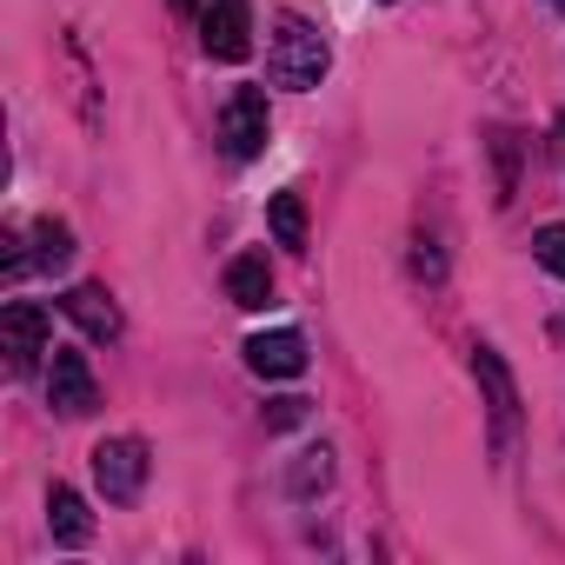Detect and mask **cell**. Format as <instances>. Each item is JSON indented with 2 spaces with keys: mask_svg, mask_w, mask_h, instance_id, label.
Masks as SVG:
<instances>
[{
  "mask_svg": "<svg viewBox=\"0 0 565 565\" xmlns=\"http://www.w3.org/2000/svg\"><path fill=\"white\" fill-rule=\"evenodd\" d=\"M47 525H54V539H61V545H87V539H94L87 499H81L74 486H54V492H47Z\"/></svg>",
  "mask_w": 565,
  "mask_h": 565,
  "instance_id": "cell-11",
  "label": "cell"
},
{
  "mask_svg": "<svg viewBox=\"0 0 565 565\" xmlns=\"http://www.w3.org/2000/svg\"><path fill=\"white\" fill-rule=\"evenodd\" d=\"M67 259H74V226H67V220H41V226H34V266L61 273Z\"/></svg>",
  "mask_w": 565,
  "mask_h": 565,
  "instance_id": "cell-13",
  "label": "cell"
},
{
  "mask_svg": "<svg viewBox=\"0 0 565 565\" xmlns=\"http://www.w3.org/2000/svg\"><path fill=\"white\" fill-rule=\"evenodd\" d=\"M61 313H67L87 340H120V307H114L107 287H74V294L61 300Z\"/></svg>",
  "mask_w": 565,
  "mask_h": 565,
  "instance_id": "cell-9",
  "label": "cell"
},
{
  "mask_svg": "<svg viewBox=\"0 0 565 565\" xmlns=\"http://www.w3.org/2000/svg\"><path fill=\"white\" fill-rule=\"evenodd\" d=\"M0 353H8V373H34V360L47 353V313L34 300H14L0 313Z\"/></svg>",
  "mask_w": 565,
  "mask_h": 565,
  "instance_id": "cell-5",
  "label": "cell"
},
{
  "mask_svg": "<svg viewBox=\"0 0 565 565\" xmlns=\"http://www.w3.org/2000/svg\"><path fill=\"white\" fill-rule=\"evenodd\" d=\"M307 419V399H273L266 406V426H300Z\"/></svg>",
  "mask_w": 565,
  "mask_h": 565,
  "instance_id": "cell-16",
  "label": "cell"
},
{
  "mask_svg": "<svg viewBox=\"0 0 565 565\" xmlns=\"http://www.w3.org/2000/svg\"><path fill=\"white\" fill-rule=\"evenodd\" d=\"M200 41H206V54H213V61H246V47H253V21H246V0H206Z\"/></svg>",
  "mask_w": 565,
  "mask_h": 565,
  "instance_id": "cell-6",
  "label": "cell"
},
{
  "mask_svg": "<svg viewBox=\"0 0 565 565\" xmlns=\"http://www.w3.org/2000/svg\"><path fill=\"white\" fill-rule=\"evenodd\" d=\"M47 406H54L61 419H87V413L100 406V386H94V366H87V353H74V347H54Z\"/></svg>",
  "mask_w": 565,
  "mask_h": 565,
  "instance_id": "cell-4",
  "label": "cell"
},
{
  "mask_svg": "<svg viewBox=\"0 0 565 565\" xmlns=\"http://www.w3.org/2000/svg\"><path fill=\"white\" fill-rule=\"evenodd\" d=\"M266 134H273V114H266V94L259 87H233L226 107H220V140L233 160H253L266 153Z\"/></svg>",
  "mask_w": 565,
  "mask_h": 565,
  "instance_id": "cell-3",
  "label": "cell"
},
{
  "mask_svg": "<svg viewBox=\"0 0 565 565\" xmlns=\"http://www.w3.org/2000/svg\"><path fill=\"white\" fill-rule=\"evenodd\" d=\"M173 8H180V14H193V0H173Z\"/></svg>",
  "mask_w": 565,
  "mask_h": 565,
  "instance_id": "cell-17",
  "label": "cell"
},
{
  "mask_svg": "<svg viewBox=\"0 0 565 565\" xmlns=\"http://www.w3.org/2000/svg\"><path fill=\"white\" fill-rule=\"evenodd\" d=\"M532 259L565 279V226H539V233H532Z\"/></svg>",
  "mask_w": 565,
  "mask_h": 565,
  "instance_id": "cell-14",
  "label": "cell"
},
{
  "mask_svg": "<svg viewBox=\"0 0 565 565\" xmlns=\"http://www.w3.org/2000/svg\"><path fill=\"white\" fill-rule=\"evenodd\" d=\"M472 373H479V386H486L492 433H499V446H505V439H512V426H519V386H512V373H505V360H499L492 347H479V353H472Z\"/></svg>",
  "mask_w": 565,
  "mask_h": 565,
  "instance_id": "cell-8",
  "label": "cell"
},
{
  "mask_svg": "<svg viewBox=\"0 0 565 565\" xmlns=\"http://www.w3.org/2000/svg\"><path fill=\"white\" fill-rule=\"evenodd\" d=\"M226 300H233V307H246V313H259V307L273 300L266 253H239V259H226Z\"/></svg>",
  "mask_w": 565,
  "mask_h": 565,
  "instance_id": "cell-10",
  "label": "cell"
},
{
  "mask_svg": "<svg viewBox=\"0 0 565 565\" xmlns=\"http://www.w3.org/2000/svg\"><path fill=\"white\" fill-rule=\"evenodd\" d=\"M266 226H273V239L279 246H307V206H300V193H273L266 200Z\"/></svg>",
  "mask_w": 565,
  "mask_h": 565,
  "instance_id": "cell-12",
  "label": "cell"
},
{
  "mask_svg": "<svg viewBox=\"0 0 565 565\" xmlns=\"http://www.w3.org/2000/svg\"><path fill=\"white\" fill-rule=\"evenodd\" d=\"M266 74H273V87H294V94L320 87V81H327V41H320V34L300 21V14H287V21L273 28Z\"/></svg>",
  "mask_w": 565,
  "mask_h": 565,
  "instance_id": "cell-1",
  "label": "cell"
},
{
  "mask_svg": "<svg viewBox=\"0 0 565 565\" xmlns=\"http://www.w3.org/2000/svg\"><path fill=\"white\" fill-rule=\"evenodd\" d=\"M94 486L107 492V505H134L147 486V439H134V433L100 439L94 446Z\"/></svg>",
  "mask_w": 565,
  "mask_h": 565,
  "instance_id": "cell-2",
  "label": "cell"
},
{
  "mask_svg": "<svg viewBox=\"0 0 565 565\" xmlns=\"http://www.w3.org/2000/svg\"><path fill=\"white\" fill-rule=\"evenodd\" d=\"M246 366L259 380H300L307 373V340L294 327H279V333H253L246 340Z\"/></svg>",
  "mask_w": 565,
  "mask_h": 565,
  "instance_id": "cell-7",
  "label": "cell"
},
{
  "mask_svg": "<svg viewBox=\"0 0 565 565\" xmlns=\"http://www.w3.org/2000/svg\"><path fill=\"white\" fill-rule=\"evenodd\" d=\"M552 8H558V14H565V0H552Z\"/></svg>",
  "mask_w": 565,
  "mask_h": 565,
  "instance_id": "cell-18",
  "label": "cell"
},
{
  "mask_svg": "<svg viewBox=\"0 0 565 565\" xmlns=\"http://www.w3.org/2000/svg\"><path fill=\"white\" fill-rule=\"evenodd\" d=\"M327 472H333V466H327V446H320V452H307V466L294 472V492H313V486H327Z\"/></svg>",
  "mask_w": 565,
  "mask_h": 565,
  "instance_id": "cell-15",
  "label": "cell"
}]
</instances>
